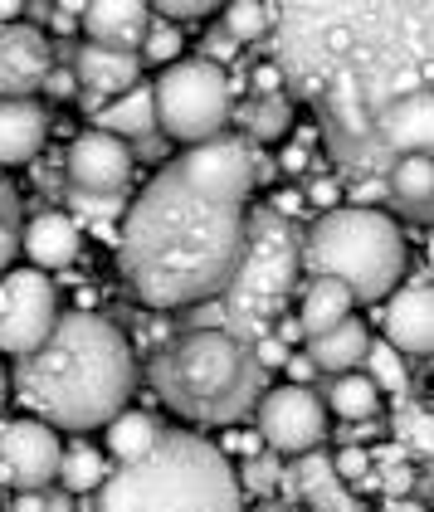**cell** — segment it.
Returning <instances> with one entry per match:
<instances>
[{"label":"cell","mask_w":434,"mask_h":512,"mask_svg":"<svg viewBox=\"0 0 434 512\" xmlns=\"http://www.w3.org/2000/svg\"><path fill=\"white\" fill-rule=\"evenodd\" d=\"M278 83L303 103L337 166V181H386L395 161L430 157L434 137V10L298 0L274 5Z\"/></svg>","instance_id":"obj_1"},{"label":"cell","mask_w":434,"mask_h":512,"mask_svg":"<svg viewBox=\"0 0 434 512\" xmlns=\"http://www.w3.org/2000/svg\"><path fill=\"white\" fill-rule=\"evenodd\" d=\"M259 147L239 132L186 147L142 186L118 230V269L147 308L220 298L244 249Z\"/></svg>","instance_id":"obj_2"},{"label":"cell","mask_w":434,"mask_h":512,"mask_svg":"<svg viewBox=\"0 0 434 512\" xmlns=\"http://www.w3.org/2000/svg\"><path fill=\"white\" fill-rule=\"evenodd\" d=\"M15 400L54 430H98L137 391V352L108 317L59 313L54 332L15 361Z\"/></svg>","instance_id":"obj_3"},{"label":"cell","mask_w":434,"mask_h":512,"mask_svg":"<svg viewBox=\"0 0 434 512\" xmlns=\"http://www.w3.org/2000/svg\"><path fill=\"white\" fill-rule=\"evenodd\" d=\"M93 512H244V488L220 444L161 430L147 454L108 469Z\"/></svg>","instance_id":"obj_4"},{"label":"cell","mask_w":434,"mask_h":512,"mask_svg":"<svg viewBox=\"0 0 434 512\" xmlns=\"http://www.w3.org/2000/svg\"><path fill=\"white\" fill-rule=\"evenodd\" d=\"M152 391L186 425H239L259 395L269 391V371L254 361L249 342L225 327H186L152 352Z\"/></svg>","instance_id":"obj_5"},{"label":"cell","mask_w":434,"mask_h":512,"mask_svg":"<svg viewBox=\"0 0 434 512\" xmlns=\"http://www.w3.org/2000/svg\"><path fill=\"white\" fill-rule=\"evenodd\" d=\"M298 274H303V225L283 220L269 205H249L239 264L215 298L225 313V332L239 342L269 337V327L288 313L298 293Z\"/></svg>","instance_id":"obj_6"},{"label":"cell","mask_w":434,"mask_h":512,"mask_svg":"<svg viewBox=\"0 0 434 512\" xmlns=\"http://www.w3.org/2000/svg\"><path fill=\"white\" fill-rule=\"evenodd\" d=\"M303 269L342 283L352 303H381L405 278V235L386 210L337 205L303 225Z\"/></svg>","instance_id":"obj_7"},{"label":"cell","mask_w":434,"mask_h":512,"mask_svg":"<svg viewBox=\"0 0 434 512\" xmlns=\"http://www.w3.org/2000/svg\"><path fill=\"white\" fill-rule=\"evenodd\" d=\"M152 98H157V132L166 142H181V147H196L210 142L230 127V74L215 69L210 59H176L161 69V79L152 83Z\"/></svg>","instance_id":"obj_8"},{"label":"cell","mask_w":434,"mask_h":512,"mask_svg":"<svg viewBox=\"0 0 434 512\" xmlns=\"http://www.w3.org/2000/svg\"><path fill=\"white\" fill-rule=\"evenodd\" d=\"M0 293V356H30L59 322V288L40 269H15Z\"/></svg>","instance_id":"obj_9"},{"label":"cell","mask_w":434,"mask_h":512,"mask_svg":"<svg viewBox=\"0 0 434 512\" xmlns=\"http://www.w3.org/2000/svg\"><path fill=\"white\" fill-rule=\"evenodd\" d=\"M254 430L264 439V449L274 454H308L322 449L327 439V405L317 400L313 386H269L254 405Z\"/></svg>","instance_id":"obj_10"},{"label":"cell","mask_w":434,"mask_h":512,"mask_svg":"<svg viewBox=\"0 0 434 512\" xmlns=\"http://www.w3.org/2000/svg\"><path fill=\"white\" fill-rule=\"evenodd\" d=\"M59 434L44 420H5L0 425V488L10 493H40L59 478Z\"/></svg>","instance_id":"obj_11"},{"label":"cell","mask_w":434,"mask_h":512,"mask_svg":"<svg viewBox=\"0 0 434 512\" xmlns=\"http://www.w3.org/2000/svg\"><path fill=\"white\" fill-rule=\"evenodd\" d=\"M132 171H137L132 147L118 142V137H108V132H98V127L79 132L69 157H64L69 191H83V196H127Z\"/></svg>","instance_id":"obj_12"},{"label":"cell","mask_w":434,"mask_h":512,"mask_svg":"<svg viewBox=\"0 0 434 512\" xmlns=\"http://www.w3.org/2000/svg\"><path fill=\"white\" fill-rule=\"evenodd\" d=\"M381 327L400 356H430L434 342V298H430V269H415L410 278H400L391 293L381 298Z\"/></svg>","instance_id":"obj_13"},{"label":"cell","mask_w":434,"mask_h":512,"mask_svg":"<svg viewBox=\"0 0 434 512\" xmlns=\"http://www.w3.org/2000/svg\"><path fill=\"white\" fill-rule=\"evenodd\" d=\"M54 69V44L44 30L15 20L0 25V98H35Z\"/></svg>","instance_id":"obj_14"},{"label":"cell","mask_w":434,"mask_h":512,"mask_svg":"<svg viewBox=\"0 0 434 512\" xmlns=\"http://www.w3.org/2000/svg\"><path fill=\"white\" fill-rule=\"evenodd\" d=\"M74 64V79L79 88L98 93V98H122L142 83V54H127V49H103V44H74L69 54Z\"/></svg>","instance_id":"obj_15"},{"label":"cell","mask_w":434,"mask_h":512,"mask_svg":"<svg viewBox=\"0 0 434 512\" xmlns=\"http://www.w3.org/2000/svg\"><path fill=\"white\" fill-rule=\"evenodd\" d=\"M147 30H152V5H137V0H98L83 10V35L88 44H103V49L137 54Z\"/></svg>","instance_id":"obj_16"},{"label":"cell","mask_w":434,"mask_h":512,"mask_svg":"<svg viewBox=\"0 0 434 512\" xmlns=\"http://www.w3.org/2000/svg\"><path fill=\"white\" fill-rule=\"evenodd\" d=\"M49 113L35 98H0V166H25L40 157Z\"/></svg>","instance_id":"obj_17"},{"label":"cell","mask_w":434,"mask_h":512,"mask_svg":"<svg viewBox=\"0 0 434 512\" xmlns=\"http://www.w3.org/2000/svg\"><path fill=\"white\" fill-rule=\"evenodd\" d=\"M79 225L69 220V215H59V210H44V215H35L25 230H20V249L35 259V269H69L74 259H79Z\"/></svg>","instance_id":"obj_18"},{"label":"cell","mask_w":434,"mask_h":512,"mask_svg":"<svg viewBox=\"0 0 434 512\" xmlns=\"http://www.w3.org/2000/svg\"><path fill=\"white\" fill-rule=\"evenodd\" d=\"M430 200H434V166L430 157H405L386 171V205H391V220H415L425 225L430 220Z\"/></svg>","instance_id":"obj_19"},{"label":"cell","mask_w":434,"mask_h":512,"mask_svg":"<svg viewBox=\"0 0 434 512\" xmlns=\"http://www.w3.org/2000/svg\"><path fill=\"white\" fill-rule=\"evenodd\" d=\"M303 342H308L303 356L317 366V376H342V371L361 366V356L371 347V332H366L361 317H347V322H337V327H327L317 337H303Z\"/></svg>","instance_id":"obj_20"},{"label":"cell","mask_w":434,"mask_h":512,"mask_svg":"<svg viewBox=\"0 0 434 512\" xmlns=\"http://www.w3.org/2000/svg\"><path fill=\"white\" fill-rule=\"evenodd\" d=\"M98 132H108V137H118V142H142V137H157V98H152V83H137L132 93H122V98H108L103 103V113L93 118Z\"/></svg>","instance_id":"obj_21"},{"label":"cell","mask_w":434,"mask_h":512,"mask_svg":"<svg viewBox=\"0 0 434 512\" xmlns=\"http://www.w3.org/2000/svg\"><path fill=\"white\" fill-rule=\"evenodd\" d=\"M230 122L239 127V137L244 142H278V137H288L293 132V103H288V93H269V98H244L239 108H230Z\"/></svg>","instance_id":"obj_22"},{"label":"cell","mask_w":434,"mask_h":512,"mask_svg":"<svg viewBox=\"0 0 434 512\" xmlns=\"http://www.w3.org/2000/svg\"><path fill=\"white\" fill-rule=\"evenodd\" d=\"M352 293L342 288V283H332V278H313L308 288H303V308H298V327H303V337H317V332H327V327H337V322H347L352 317Z\"/></svg>","instance_id":"obj_23"},{"label":"cell","mask_w":434,"mask_h":512,"mask_svg":"<svg viewBox=\"0 0 434 512\" xmlns=\"http://www.w3.org/2000/svg\"><path fill=\"white\" fill-rule=\"evenodd\" d=\"M322 395H327L332 415H342V420H371V415H381V391L366 381V371H342V376L322 381Z\"/></svg>","instance_id":"obj_24"},{"label":"cell","mask_w":434,"mask_h":512,"mask_svg":"<svg viewBox=\"0 0 434 512\" xmlns=\"http://www.w3.org/2000/svg\"><path fill=\"white\" fill-rule=\"evenodd\" d=\"M157 434H161V425L147 410H118V415L108 420V454H113L118 464H127V459L147 454Z\"/></svg>","instance_id":"obj_25"},{"label":"cell","mask_w":434,"mask_h":512,"mask_svg":"<svg viewBox=\"0 0 434 512\" xmlns=\"http://www.w3.org/2000/svg\"><path fill=\"white\" fill-rule=\"evenodd\" d=\"M103 478H108V459L88 439H74L59 454V483H64V493H98Z\"/></svg>","instance_id":"obj_26"},{"label":"cell","mask_w":434,"mask_h":512,"mask_svg":"<svg viewBox=\"0 0 434 512\" xmlns=\"http://www.w3.org/2000/svg\"><path fill=\"white\" fill-rule=\"evenodd\" d=\"M366 381L376 386L381 395H410V366H405V356L395 352L391 342H381V337H371V347H366Z\"/></svg>","instance_id":"obj_27"},{"label":"cell","mask_w":434,"mask_h":512,"mask_svg":"<svg viewBox=\"0 0 434 512\" xmlns=\"http://www.w3.org/2000/svg\"><path fill=\"white\" fill-rule=\"evenodd\" d=\"M220 25H225V35L235 44H264L269 40V30H274V5H259V0H239V5H225V15H220Z\"/></svg>","instance_id":"obj_28"},{"label":"cell","mask_w":434,"mask_h":512,"mask_svg":"<svg viewBox=\"0 0 434 512\" xmlns=\"http://www.w3.org/2000/svg\"><path fill=\"white\" fill-rule=\"evenodd\" d=\"M20 230H25V215H20V196L10 186V176L0 171V274L10 269L15 249H20Z\"/></svg>","instance_id":"obj_29"},{"label":"cell","mask_w":434,"mask_h":512,"mask_svg":"<svg viewBox=\"0 0 434 512\" xmlns=\"http://www.w3.org/2000/svg\"><path fill=\"white\" fill-rule=\"evenodd\" d=\"M303 512H366V503L356 498L347 483H337V478H327V483H317L313 493L298 503Z\"/></svg>","instance_id":"obj_30"},{"label":"cell","mask_w":434,"mask_h":512,"mask_svg":"<svg viewBox=\"0 0 434 512\" xmlns=\"http://www.w3.org/2000/svg\"><path fill=\"white\" fill-rule=\"evenodd\" d=\"M278 473H283V454H274V449H264V454H254V459H244V469L235 473L239 488H249V493H274L278 488Z\"/></svg>","instance_id":"obj_31"},{"label":"cell","mask_w":434,"mask_h":512,"mask_svg":"<svg viewBox=\"0 0 434 512\" xmlns=\"http://www.w3.org/2000/svg\"><path fill=\"white\" fill-rule=\"evenodd\" d=\"M181 44H186L181 30L152 15V30H147V40H142L137 54H142V64H176V59H181Z\"/></svg>","instance_id":"obj_32"},{"label":"cell","mask_w":434,"mask_h":512,"mask_svg":"<svg viewBox=\"0 0 434 512\" xmlns=\"http://www.w3.org/2000/svg\"><path fill=\"white\" fill-rule=\"evenodd\" d=\"M69 205L79 210L83 220H98V225H103V220H113V215H127L132 200L127 196H83V191H69Z\"/></svg>","instance_id":"obj_33"},{"label":"cell","mask_w":434,"mask_h":512,"mask_svg":"<svg viewBox=\"0 0 434 512\" xmlns=\"http://www.w3.org/2000/svg\"><path fill=\"white\" fill-rule=\"evenodd\" d=\"M371 469H376V464H371V449H361V444H347V449L332 454V473H337V483H347V488H352L356 478H366Z\"/></svg>","instance_id":"obj_34"},{"label":"cell","mask_w":434,"mask_h":512,"mask_svg":"<svg viewBox=\"0 0 434 512\" xmlns=\"http://www.w3.org/2000/svg\"><path fill=\"white\" fill-rule=\"evenodd\" d=\"M298 196H303V205H317V210L327 215V210H337V200H342V181L322 171V176H308V181H303Z\"/></svg>","instance_id":"obj_35"},{"label":"cell","mask_w":434,"mask_h":512,"mask_svg":"<svg viewBox=\"0 0 434 512\" xmlns=\"http://www.w3.org/2000/svg\"><path fill=\"white\" fill-rule=\"evenodd\" d=\"M200 44H205V54H200V59H210L215 69H225V64H235L239 59V44L225 35V25H220V20H210V30H205V40Z\"/></svg>","instance_id":"obj_36"},{"label":"cell","mask_w":434,"mask_h":512,"mask_svg":"<svg viewBox=\"0 0 434 512\" xmlns=\"http://www.w3.org/2000/svg\"><path fill=\"white\" fill-rule=\"evenodd\" d=\"M210 10H215L210 0H161L152 15L166 25H186V20H210Z\"/></svg>","instance_id":"obj_37"},{"label":"cell","mask_w":434,"mask_h":512,"mask_svg":"<svg viewBox=\"0 0 434 512\" xmlns=\"http://www.w3.org/2000/svg\"><path fill=\"white\" fill-rule=\"evenodd\" d=\"M376 488H381L386 498H410V488H415V469H410V459L376 473Z\"/></svg>","instance_id":"obj_38"},{"label":"cell","mask_w":434,"mask_h":512,"mask_svg":"<svg viewBox=\"0 0 434 512\" xmlns=\"http://www.w3.org/2000/svg\"><path fill=\"white\" fill-rule=\"evenodd\" d=\"M332 434H337L342 449H347V444H361V449H366L376 434H386V420H381V415H371V420H347L342 430H332Z\"/></svg>","instance_id":"obj_39"},{"label":"cell","mask_w":434,"mask_h":512,"mask_svg":"<svg viewBox=\"0 0 434 512\" xmlns=\"http://www.w3.org/2000/svg\"><path fill=\"white\" fill-rule=\"evenodd\" d=\"M40 93H49L54 103H74L79 98V79H74V69H64V64H54L49 69V79H44Z\"/></svg>","instance_id":"obj_40"},{"label":"cell","mask_w":434,"mask_h":512,"mask_svg":"<svg viewBox=\"0 0 434 512\" xmlns=\"http://www.w3.org/2000/svg\"><path fill=\"white\" fill-rule=\"evenodd\" d=\"M249 352H254V361H259L264 371H278V366L288 361V347H283L278 337H259V342H249Z\"/></svg>","instance_id":"obj_41"},{"label":"cell","mask_w":434,"mask_h":512,"mask_svg":"<svg viewBox=\"0 0 434 512\" xmlns=\"http://www.w3.org/2000/svg\"><path fill=\"white\" fill-rule=\"evenodd\" d=\"M269 210H278L283 220H298V225H303V196H298L293 186H283V191L269 200Z\"/></svg>","instance_id":"obj_42"},{"label":"cell","mask_w":434,"mask_h":512,"mask_svg":"<svg viewBox=\"0 0 434 512\" xmlns=\"http://www.w3.org/2000/svg\"><path fill=\"white\" fill-rule=\"evenodd\" d=\"M274 161H278V171H288V176H303V171H308L317 157H313V152H303V147L293 142V147H288L283 157H274Z\"/></svg>","instance_id":"obj_43"},{"label":"cell","mask_w":434,"mask_h":512,"mask_svg":"<svg viewBox=\"0 0 434 512\" xmlns=\"http://www.w3.org/2000/svg\"><path fill=\"white\" fill-rule=\"evenodd\" d=\"M254 98H269V93H283V83H278V69L274 64H259L254 69V88H249Z\"/></svg>","instance_id":"obj_44"},{"label":"cell","mask_w":434,"mask_h":512,"mask_svg":"<svg viewBox=\"0 0 434 512\" xmlns=\"http://www.w3.org/2000/svg\"><path fill=\"white\" fill-rule=\"evenodd\" d=\"M230 449L239 459H254V454H264V439H259V430H235L230 434Z\"/></svg>","instance_id":"obj_45"},{"label":"cell","mask_w":434,"mask_h":512,"mask_svg":"<svg viewBox=\"0 0 434 512\" xmlns=\"http://www.w3.org/2000/svg\"><path fill=\"white\" fill-rule=\"evenodd\" d=\"M142 157H166L171 161V142H166V137H142V142H132V161H142Z\"/></svg>","instance_id":"obj_46"},{"label":"cell","mask_w":434,"mask_h":512,"mask_svg":"<svg viewBox=\"0 0 434 512\" xmlns=\"http://www.w3.org/2000/svg\"><path fill=\"white\" fill-rule=\"evenodd\" d=\"M283 366H288V376H293V386H308V381H313V376H317V366H313V361H308V356H298V352H288V361H283Z\"/></svg>","instance_id":"obj_47"},{"label":"cell","mask_w":434,"mask_h":512,"mask_svg":"<svg viewBox=\"0 0 434 512\" xmlns=\"http://www.w3.org/2000/svg\"><path fill=\"white\" fill-rule=\"evenodd\" d=\"M40 512H74V493H64V488H44Z\"/></svg>","instance_id":"obj_48"},{"label":"cell","mask_w":434,"mask_h":512,"mask_svg":"<svg viewBox=\"0 0 434 512\" xmlns=\"http://www.w3.org/2000/svg\"><path fill=\"white\" fill-rule=\"evenodd\" d=\"M278 176V161L269 157V152H259V157H254V186H264V181H274Z\"/></svg>","instance_id":"obj_49"},{"label":"cell","mask_w":434,"mask_h":512,"mask_svg":"<svg viewBox=\"0 0 434 512\" xmlns=\"http://www.w3.org/2000/svg\"><path fill=\"white\" fill-rule=\"evenodd\" d=\"M74 103H79V108H83V113H88V118H98L108 98H98V93H88V88H79V98H74Z\"/></svg>","instance_id":"obj_50"},{"label":"cell","mask_w":434,"mask_h":512,"mask_svg":"<svg viewBox=\"0 0 434 512\" xmlns=\"http://www.w3.org/2000/svg\"><path fill=\"white\" fill-rule=\"evenodd\" d=\"M376 512H430V508H420L415 498H386V503H381Z\"/></svg>","instance_id":"obj_51"},{"label":"cell","mask_w":434,"mask_h":512,"mask_svg":"<svg viewBox=\"0 0 434 512\" xmlns=\"http://www.w3.org/2000/svg\"><path fill=\"white\" fill-rule=\"evenodd\" d=\"M20 20V5H10V0H0V25H15Z\"/></svg>","instance_id":"obj_52"},{"label":"cell","mask_w":434,"mask_h":512,"mask_svg":"<svg viewBox=\"0 0 434 512\" xmlns=\"http://www.w3.org/2000/svg\"><path fill=\"white\" fill-rule=\"evenodd\" d=\"M5 395H10V371L0 366V405H5Z\"/></svg>","instance_id":"obj_53"},{"label":"cell","mask_w":434,"mask_h":512,"mask_svg":"<svg viewBox=\"0 0 434 512\" xmlns=\"http://www.w3.org/2000/svg\"><path fill=\"white\" fill-rule=\"evenodd\" d=\"M264 512H303V508H298V503H269Z\"/></svg>","instance_id":"obj_54"},{"label":"cell","mask_w":434,"mask_h":512,"mask_svg":"<svg viewBox=\"0 0 434 512\" xmlns=\"http://www.w3.org/2000/svg\"><path fill=\"white\" fill-rule=\"evenodd\" d=\"M0 298H5V293H0Z\"/></svg>","instance_id":"obj_55"},{"label":"cell","mask_w":434,"mask_h":512,"mask_svg":"<svg viewBox=\"0 0 434 512\" xmlns=\"http://www.w3.org/2000/svg\"><path fill=\"white\" fill-rule=\"evenodd\" d=\"M0 512H5V508H0Z\"/></svg>","instance_id":"obj_56"}]
</instances>
